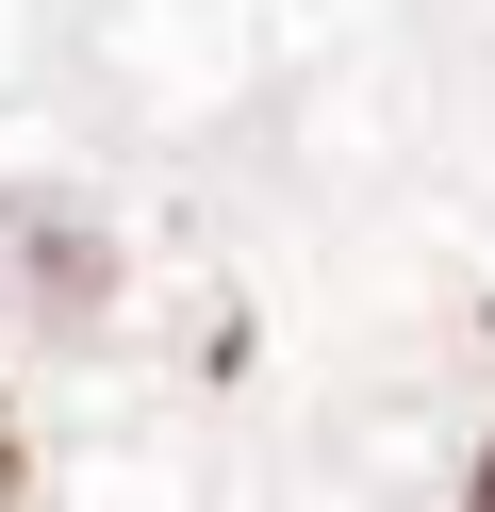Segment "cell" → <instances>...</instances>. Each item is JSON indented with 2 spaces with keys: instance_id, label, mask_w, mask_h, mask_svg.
<instances>
[{
  "instance_id": "2",
  "label": "cell",
  "mask_w": 495,
  "mask_h": 512,
  "mask_svg": "<svg viewBox=\"0 0 495 512\" xmlns=\"http://www.w3.org/2000/svg\"><path fill=\"white\" fill-rule=\"evenodd\" d=\"M33 496V446H17V397H0V512Z\"/></svg>"
},
{
  "instance_id": "1",
  "label": "cell",
  "mask_w": 495,
  "mask_h": 512,
  "mask_svg": "<svg viewBox=\"0 0 495 512\" xmlns=\"http://www.w3.org/2000/svg\"><path fill=\"white\" fill-rule=\"evenodd\" d=\"M0 314H17V331H99V314H116V248H99L83 199L0 182Z\"/></svg>"
},
{
  "instance_id": "3",
  "label": "cell",
  "mask_w": 495,
  "mask_h": 512,
  "mask_svg": "<svg viewBox=\"0 0 495 512\" xmlns=\"http://www.w3.org/2000/svg\"><path fill=\"white\" fill-rule=\"evenodd\" d=\"M462 512H495V430H479V463H462Z\"/></svg>"
}]
</instances>
